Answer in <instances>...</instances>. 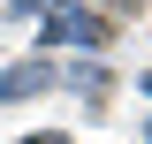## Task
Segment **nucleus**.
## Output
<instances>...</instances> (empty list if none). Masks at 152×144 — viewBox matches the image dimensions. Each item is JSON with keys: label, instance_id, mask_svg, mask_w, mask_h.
<instances>
[{"label": "nucleus", "instance_id": "1", "mask_svg": "<svg viewBox=\"0 0 152 144\" xmlns=\"http://www.w3.org/2000/svg\"><path fill=\"white\" fill-rule=\"evenodd\" d=\"M23 144H69V137H53V129H46V137H23Z\"/></svg>", "mask_w": 152, "mask_h": 144}]
</instances>
